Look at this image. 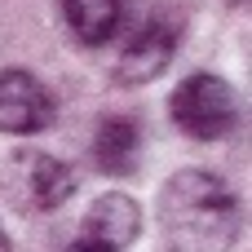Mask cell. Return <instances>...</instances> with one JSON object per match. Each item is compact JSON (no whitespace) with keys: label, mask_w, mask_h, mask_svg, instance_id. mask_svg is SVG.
<instances>
[{"label":"cell","mask_w":252,"mask_h":252,"mask_svg":"<svg viewBox=\"0 0 252 252\" xmlns=\"http://www.w3.org/2000/svg\"><path fill=\"white\" fill-rule=\"evenodd\" d=\"M159 230L173 252H230L239 239V199L208 168H182L159 190Z\"/></svg>","instance_id":"obj_1"},{"label":"cell","mask_w":252,"mask_h":252,"mask_svg":"<svg viewBox=\"0 0 252 252\" xmlns=\"http://www.w3.org/2000/svg\"><path fill=\"white\" fill-rule=\"evenodd\" d=\"M235 115H239V102H235V89L221 80V75H208V71H195L177 84L173 93V120L186 137L195 142H217L235 128Z\"/></svg>","instance_id":"obj_2"},{"label":"cell","mask_w":252,"mask_h":252,"mask_svg":"<svg viewBox=\"0 0 252 252\" xmlns=\"http://www.w3.org/2000/svg\"><path fill=\"white\" fill-rule=\"evenodd\" d=\"M53 124V93L22 66L0 71V133L31 137Z\"/></svg>","instance_id":"obj_3"},{"label":"cell","mask_w":252,"mask_h":252,"mask_svg":"<svg viewBox=\"0 0 252 252\" xmlns=\"http://www.w3.org/2000/svg\"><path fill=\"white\" fill-rule=\"evenodd\" d=\"M13 186H18V195H22L27 208L49 213V208H62L75 195V173L62 159H53V155L27 151V155L13 159Z\"/></svg>","instance_id":"obj_4"},{"label":"cell","mask_w":252,"mask_h":252,"mask_svg":"<svg viewBox=\"0 0 252 252\" xmlns=\"http://www.w3.org/2000/svg\"><path fill=\"white\" fill-rule=\"evenodd\" d=\"M142 230V208L133 195L124 190H111L102 199H93V208L84 213V226H80V239L84 244H97V248L124 252Z\"/></svg>","instance_id":"obj_5"},{"label":"cell","mask_w":252,"mask_h":252,"mask_svg":"<svg viewBox=\"0 0 252 252\" xmlns=\"http://www.w3.org/2000/svg\"><path fill=\"white\" fill-rule=\"evenodd\" d=\"M168 58H173V31L164 22H146L124 40V49L115 58V80L120 84H146L168 66Z\"/></svg>","instance_id":"obj_6"},{"label":"cell","mask_w":252,"mask_h":252,"mask_svg":"<svg viewBox=\"0 0 252 252\" xmlns=\"http://www.w3.org/2000/svg\"><path fill=\"white\" fill-rule=\"evenodd\" d=\"M93 155H97V168L111 173V177H128L142 159V133L133 120L115 115V120H102L97 124V137H93Z\"/></svg>","instance_id":"obj_7"},{"label":"cell","mask_w":252,"mask_h":252,"mask_svg":"<svg viewBox=\"0 0 252 252\" xmlns=\"http://www.w3.org/2000/svg\"><path fill=\"white\" fill-rule=\"evenodd\" d=\"M124 0H62V18L80 44H106L120 27Z\"/></svg>","instance_id":"obj_8"},{"label":"cell","mask_w":252,"mask_h":252,"mask_svg":"<svg viewBox=\"0 0 252 252\" xmlns=\"http://www.w3.org/2000/svg\"><path fill=\"white\" fill-rule=\"evenodd\" d=\"M66 252H111V248H97V244H84V239H75Z\"/></svg>","instance_id":"obj_9"},{"label":"cell","mask_w":252,"mask_h":252,"mask_svg":"<svg viewBox=\"0 0 252 252\" xmlns=\"http://www.w3.org/2000/svg\"><path fill=\"white\" fill-rule=\"evenodd\" d=\"M0 252H13V244H9V235H4V221H0Z\"/></svg>","instance_id":"obj_10"},{"label":"cell","mask_w":252,"mask_h":252,"mask_svg":"<svg viewBox=\"0 0 252 252\" xmlns=\"http://www.w3.org/2000/svg\"><path fill=\"white\" fill-rule=\"evenodd\" d=\"M226 4H244V0H226Z\"/></svg>","instance_id":"obj_11"}]
</instances>
